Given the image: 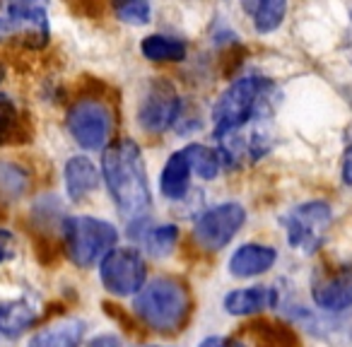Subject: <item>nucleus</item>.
<instances>
[{
    "label": "nucleus",
    "mask_w": 352,
    "mask_h": 347,
    "mask_svg": "<svg viewBox=\"0 0 352 347\" xmlns=\"http://www.w3.org/2000/svg\"><path fill=\"white\" fill-rule=\"evenodd\" d=\"M102 171H104V181L109 186V193H111L118 210L128 220L140 222L147 215L152 203L140 147L131 140L113 142L111 147L104 150Z\"/></svg>",
    "instance_id": "obj_1"
},
{
    "label": "nucleus",
    "mask_w": 352,
    "mask_h": 347,
    "mask_svg": "<svg viewBox=\"0 0 352 347\" xmlns=\"http://www.w3.org/2000/svg\"><path fill=\"white\" fill-rule=\"evenodd\" d=\"M133 309L150 331L179 333L191 316V294L182 280L157 278L142 284Z\"/></svg>",
    "instance_id": "obj_2"
},
{
    "label": "nucleus",
    "mask_w": 352,
    "mask_h": 347,
    "mask_svg": "<svg viewBox=\"0 0 352 347\" xmlns=\"http://www.w3.org/2000/svg\"><path fill=\"white\" fill-rule=\"evenodd\" d=\"M270 82L263 78H241L220 97V102L212 109V131L215 137L230 135L249 126L261 111L265 97L270 92Z\"/></svg>",
    "instance_id": "obj_3"
},
{
    "label": "nucleus",
    "mask_w": 352,
    "mask_h": 347,
    "mask_svg": "<svg viewBox=\"0 0 352 347\" xmlns=\"http://www.w3.org/2000/svg\"><path fill=\"white\" fill-rule=\"evenodd\" d=\"M63 236L70 260L80 268L99 263L118 241L116 227L87 215L68 217L63 225Z\"/></svg>",
    "instance_id": "obj_4"
},
{
    "label": "nucleus",
    "mask_w": 352,
    "mask_h": 347,
    "mask_svg": "<svg viewBox=\"0 0 352 347\" xmlns=\"http://www.w3.org/2000/svg\"><path fill=\"white\" fill-rule=\"evenodd\" d=\"M328 227H331V205L323 201L302 203V205L292 208L285 217L287 244L302 254H314L321 249Z\"/></svg>",
    "instance_id": "obj_5"
},
{
    "label": "nucleus",
    "mask_w": 352,
    "mask_h": 347,
    "mask_svg": "<svg viewBox=\"0 0 352 347\" xmlns=\"http://www.w3.org/2000/svg\"><path fill=\"white\" fill-rule=\"evenodd\" d=\"M145 260L135 249H111L99 260V278L107 292L116 297L138 294L145 284Z\"/></svg>",
    "instance_id": "obj_6"
},
{
    "label": "nucleus",
    "mask_w": 352,
    "mask_h": 347,
    "mask_svg": "<svg viewBox=\"0 0 352 347\" xmlns=\"http://www.w3.org/2000/svg\"><path fill=\"white\" fill-rule=\"evenodd\" d=\"M246 220V212L239 203H222L208 210L201 220L196 222L193 239L206 251H220L234 239V234L241 230Z\"/></svg>",
    "instance_id": "obj_7"
},
{
    "label": "nucleus",
    "mask_w": 352,
    "mask_h": 347,
    "mask_svg": "<svg viewBox=\"0 0 352 347\" xmlns=\"http://www.w3.org/2000/svg\"><path fill=\"white\" fill-rule=\"evenodd\" d=\"M68 131L80 147L99 150L111 133V113L102 102L82 99L68 111Z\"/></svg>",
    "instance_id": "obj_8"
},
{
    "label": "nucleus",
    "mask_w": 352,
    "mask_h": 347,
    "mask_svg": "<svg viewBox=\"0 0 352 347\" xmlns=\"http://www.w3.org/2000/svg\"><path fill=\"white\" fill-rule=\"evenodd\" d=\"M8 20L15 27V34L30 49H41L49 39V0H3Z\"/></svg>",
    "instance_id": "obj_9"
},
{
    "label": "nucleus",
    "mask_w": 352,
    "mask_h": 347,
    "mask_svg": "<svg viewBox=\"0 0 352 347\" xmlns=\"http://www.w3.org/2000/svg\"><path fill=\"white\" fill-rule=\"evenodd\" d=\"M179 113V94L171 85L152 82L138 109V123L147 133H162L176 121Z\"/></svg>",
    "instance_id": "obj_10"
},
{
    "label": "nucleus",
    "mask_w": 352,
    "mask_h": 347,
    "mask_svg": "<svg viewBox=\"0 0 352 347\" xmlns=\"http://www.w3.org/2000/svg\"><path fill=\"white\" fill-rule=\"evenodd\" d=\"M314 302L326 311H342L352 306V270L340 268L336 273L321 275L314 282Z\"/></svg>",
    "instance_id": "obj_11"
},
{
    "label": "nucleus",
    "mask_w": 352,
    "mask_h": 347,
    "mask_svg": "<svg viewBox=\"0 0 352 347\" xmlns=\"http://www.w3.org/2000/svg\"><path fill=\"white\" fill-rule=\"evenodd\" d=\"M278 260V251L263 244H244L230 258V273L234 278H254L270 270Z\"/></svg>",
    "instance_id": "obj_12"
},
{
    "label": "nucleus",
    "mask_w": 352,
    "mask_h": 347,
    "mask_svg": "<svg viewBox=\"0 0 352 347\" xmlns=\"http://www.w3.org/2000/svg\"><path fill=\"white\" fill-rule=\"evenodd\" d=\"M275 304H278V292L265 284L234 289L225 297V309L232 316H251V313L273 309Z\"/></svg>",
    "instance_id": "obj_13"
},
{
    "label": "nucleus",
    "mask_w": 352,
    "mask_h": 347,
    "mask_svg": "<svg viewBox=\"0 0 352 347\" xmlns=\"http://www.w3.org/2000/svg\"><path fill=\"white\" fill-rule=\"evenodd\" d=\"M85 337V323L80 318H63V321L46 326L32 335L27 347H80Z\"/></svg>",
    "instance_id": "obj_14"
},
{
    "label": "nucleus",
    "mask_w": 352,
    "mask_h": 347,
    "mask_svg": "<svg viewBox=\"0 0 352 347\" xmlns=\"http://www.w3.org/2000/svg\"><path fill=\"white\" fill-rule=\"evenodd\" d=\"M188 186H191V166H188L186 152H174L162 169L160 191L169 201H182L188 193Z\"/></svg>",
    "instance_id": "obj_15"
},
{
    "label": "nucleus",
    "mask_w": 352,
    "mask_h": 347,
    "mask_svg": "<svg viewBox=\"0 0 352 347\" xmlns=\"http://www.w3.org/2000/svg\"><path fill=\"white\" fill-rule=\"evenodd\" d=\"M99 186V171L87 157H73L65 164V191L73 201H82Z\"/></svg>",
    "instance_id": "obj_16"
},
{
    "label": "nucleus",
    "mask_w": 352,
    "mask_h": 347,
    "mask_svg": "<svg viewBox=\"0 0 352 347\" xmlns=\"http://www.w3.org/2000/svg\"><path fill=\"white\" fill-rule=\"evenodd\" d=\"M36 323V311L27 302H6L0 304V335L20 337L27 328Z\"/></svg>",
    "instance_id": "obj_17"
},
{
    "label": "nucleus",
    "mask_w": 352,
    "mask_h": 347,
    "mask_svg": "<svg viewBox=\"0 0 352 347\" xmlns=\"http://www.w3.org/2000/svg\"><path fill=\"white\" fill-rule=\"evenodd\" d=\"M244 8L249 10L256 30L268 34V32L278 30L283 22L287 0H244Z\"/></svg>",
    "instance_id": "obj_18"
},
{
    "label": "nucleus",
    "mask_w": 352,
    "mask_h": 347,
    "mask_svg": "<svg viewBox=\"0 0 352 347\" xmlns=\"http://www.w3.org/2000/svg\"><path fill=\"white\" fill-rule=\"evenodd\" d=\"M142 56L150 60H184L186 58V44L179 39H171V36L152 34L145 36L140 46Z\"/></svg>",
    "instance_id": "obj_19"
},
{
    "label": "nucleus",
    "mask_w": 352,
    "mask_h": 347,
    "mask_svg": "<svg viewBox=\"0 0 352 347\" xmlns=\"http://www.w3.org/2000/svg\"><path fill=\"white\" fill-rule=\"evenodd\" d=\"M25 133V116L17 111L10 97L0 94V145L20 142Z\"/></svg>",
    "instance_id": "obj_20"
},
{
    "label": "nucleus",
    "mask_w": 352,
    "mask_h": 347,
    "mask_svg": "<svg viewBox=\"0 0 352 347\" xmlns=\"http://www.w3.org/2000/svg\"><path fill=\"white\" fill-rule=\"evenodd\" d=\"M186 159L188 166H191V174H196L198 179H215L220 174V155L215 150L206 145H188L186 150Z\"/></svg>",
    "instance_id": "obj_21"
},
{
    "label": "nucleus",
    "mask_w": 352,
    "mask_h": 347,
    "mask_svg": "<svg viewBox=\"0 0 352 347\" xmlns=\"http://www.w3.org/2000/svg\"><path fill=\"white\" fill-rule=\"evenodd\" d=\"M176 239H179V230L171 225H162V227H155L145 234V246L155 258H164L174 251L176 246Z\"/></svg>",
    "instance_id": "obj_22"
},
{
    "label": "nucleus",
    "mask_w": 352,
    "mask_h": 347,
    "mask_svg": "<svg viewBox=\"0 0 352 347\" xmlns=\"http://www.w3.org/2000/svg\"><path fill=\"white\" fill-rule=\"evenodd\" d=\"M113 10L128 25H145V22H150L147 0H113Z\"/></svg>",
    "instance_id": "obj_23"
},
{
    "label": "nucleus",
    "mask_w": 352,
    "mask_h": 347,
    "mask_svg": "<svg viewBox=\"0 0 352 347\" xmlns=\"http://www.w3.org/2000/svg\"><path fill=\"white\" fill-rule=\"evenodd\" d=\"M0 188L10 191L12 196L22 193V188H25V171L12 164H0Z\"/></svg>",
    "instance_id": "obj_24"
},
{
    "label": "nucleus",
    "mask_w": 352,
    "mask_h": 347,
    "mask_svg": "<svg viewBox=\"0 0 352 347\" xmlns=\"http://www.w3.org/2000/svg\"><path fill=\"white\" fill-rule=\"evenodd\" d=\"M17 254V239L12 232L0 230V263H8Z\"/></svg>",
    "instance_id": "obj_25"
},
{
    "label": "nucleus",
    "mask_w": 352,
    "mask_h": 347,
    "mask_svg": "<svg viewBox=\"0 0 352 347\" xmlns=\"http://www.w3.org/2000/svg\"><path fill=\"white\" fill-rule=\"evenodd\" d=\"M201 347H244L241 342L232 340V337H206Z\"/></svg>",
    "instance_id": "obj_26"
},
{
    "label": "nucleus",
    "mask_w": 352,
    "mask_h": 347,
    "mask_svg": "<svg viewBox=\"0 0 352 347\" xmlns=\"http://www.w3.org/2000/svg\"><path fill=\"white\" fill-rule=\"evenodd\" d=\"M342 177H345V183H352V147L345 155V164H342Z\"/></svg>",
    "instance_id": "obj_27"
},
{
    "label": "nucleus",
    "mask_w": 352,
    "mask_h": 347,
    "mask_svg": "<svg viewBox=\"0 0 352 347\" xmlns=\"http://www.w3.org/2000/svg\"><path fill=\"white\" fill-rule=\"evenodd\" d=\"M15 34V27H12V22L8 20H3V17H0V39H8V36H12Z\"/></svg>",
    "instance_id": "obj_28"
},
{
    "label": "nucleus",
    "mask_w": 352,
    "mask_h": 347,
    "mask_svg": "<svg viewBox=\"0 0 352 347\" xmlns=\"http://www.w3.org/2000/svg\"><path fill=\"white\" fill-rule=\"evenodd\" d=\"M89 347H116V340H113V337H99V340H94Z\"/></svg>",
    "instance_id": "obj_29"
},
{
    "label": "nucleus",
    "mask_w": 352,
    "mask_h": 347,
    "mask_svg": "<svg viewBox=\"0 0 352 347\" xmlns=\"http://www.w3.org/2000/svg\"><path fill=\"white\" fill-rule=\"evenodd\" d=\"M3 78H6V65L0 63V82H3Z\"/></svg>",
    "instance_id": "obj_30"
},
{
    "label": "nucleus",
    "mask_w": 352,
    "mask_h": 347,
    "mask_svg": "<svg viewBox=\"0 0 352 347\" xmlns=\"http://www.w3.org/2000/svg\"><path fill=\"white\" fill-rule=\"evenodd\" d=\"M145 347H160V345H145Z\"/></svg>",
    "instance_id": "obj_31"
}]
</instances>
